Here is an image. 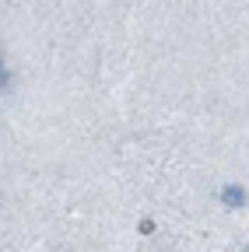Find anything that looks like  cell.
<instances>
[{
  "label": "cell",
  "instance_id": "cell-1",
  "mask_svg": "<svg viewBox=\"0 0 249 252\" xmlns=\"http://www.w3.org/2000/svg\"><path fill=\"white\" fill-rule=\"evenodd\" d=\"M221 200H225L228 207H242V203H246V193H242L239 186H228L225 193H221Z\"/></svg>",
  "mask_w": 249,
  "mask_h": 252
},
{
  "label": "cell",
  "instance_id": "cell-2",
  "mask_svg": "<svg viewBox=\"0 0 249 252\" xmlns=\"http://www.w3.org/2000/svg\"><path fill=\"white\" fill-rule=\"evenodd\" d=\"M7 84V70H4V63H0V88Z\"/></svg>",
  "mask_w": 249,
  "mask_h": 252
}]
</instances>
